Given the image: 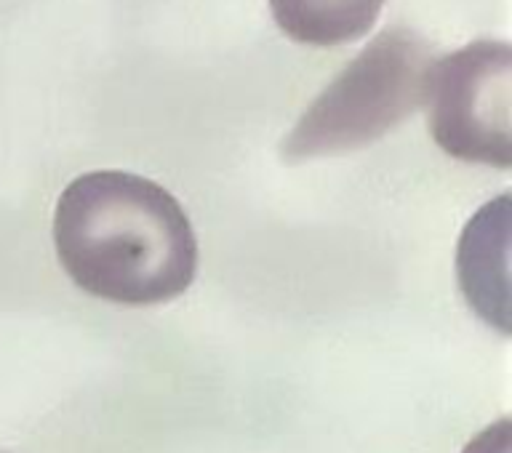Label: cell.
I'll return each mask as SVG.
<instances>
[{
    "instance_id": "cell-1",
    "label": "cell",
    "mask_w": 512,
    "mask_h": 453,
    "mask_svg": "<svg viewBox=\"0 0 512 453\" xmlns=\"http://www.w3.org/2000/svg\"><path fill=\"white\" fill-rule=\"evenodd\" d=\"M54 246L80 291L123 307L171 302L198 275V240L179 200L128 171H88L64 187Z\"/></svg>"
},
{
    "instance_id": "cell-2",
    "label": "cell",
    "mask_w": 512,
    "mask_h": 453,
    "mask_svg": "<svg viewBox=\"0 0 512 453\" xmlns=\"http://www.w3.org/2000/svg\"><path fill=\"white\" fill-rule=\"evenodd\" d=\"M438 54L419 32H379L296 120L280 144L286 163L352 152L422 110Z\"/></svg>"
},
{
    "instance_id": "cell-3",
    "label": "cell",
    "mask_w": 512,
    "mask_h": 453,
    "mask_svg": "<svg viewBox=\"0 0 512 453\" xmlns=\"http://www.w3.org/2000/svg\"><path fill=\"white\" fill-rule=\"evenodd\" d=\"M510 70L504 40H475L435 62L430 131L446 155L510 168Z\"/></svg>"
},
{
    "instance_id": "cell-4",
    "label": "cell",
    "mask_w": 512,
    "mask_h": 453,
    "mask_svg": "<svg viewBox=\"0 0 512 453\" xmlns=\"http://www.w3.org/2000/svg\"><path fill=\"white\" fill-rule=\"evenodd\" d=\"M384 0H270L272 19L302 46L334 48L366 35Z\"/></svg>"
}]
</instances>
